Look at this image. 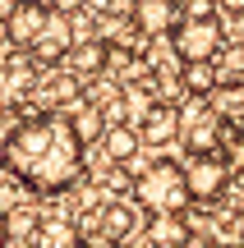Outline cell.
<instances>
[{"mask_svg":"<svg viewBox=\"0 0 244 248\" xmlns=\"http://www.w3.org/2000/svg\"><path fill=\"white\" fill-rule=\"evenodd\" d=\"M46 5H51L55 14H74V9H83L88 0H46Z\"/></svg>","mask_w":244,"mask_h":248,"instance_id":"5bb4252c","label":"cell"},{"mask_svg":"<svg viewBox=\"0 0 244 248\" xmlns=\"http://www.w3.org/2000/svg\"><path fill=\"white\" fill-rule=\"evenodd\" d=\"M46 18H51V5L46 0H14V9L5 14V37L18 51H28L37 42V32L46 28Z\"/></svg>","mask_w":244,"mask_h":248,"instance_id":"8992f818","label":"cell"},{"mask_svg":"<svg viewBox=\"0 0 244 248\" xmlns=\"http://www.w3.org/2000/svg\"><path fill=\"white\" fill-rule=\"evenodd\" d=\"M138 147H143V133H138L134 124L111 120L106 129H101V152H106L111 166H129V161L138 156Z\"/></svg>","mask_w":244,"mask_h":248,"instance_id":"ba28073f","label":"cell"},{"mask_svg":"<svg viewBox=\"0 0 244 248\" xmlns=\"http://www.w3.org/2000/svg\"><path fill=\"white\" fill-rule=\"evenodd\" d=\"M33 239H37V244H65V248H74V244H83V230L55 216V221H42V225H37Z\"/></svg>","mask_w":244,"mask_h":248,"instance_id":"4fadbf2b","label":"cell"},{"mask_svg":"<svg viewBox=\"0 0 244 248\" xmlns=\"http://www.w3.org/2000/svg\"><path fill=\"white\" fill-rule=\"evenodd\" d=\"M180 78H184V92L212 97V92H217V60H184L180 64Z\"/></svg>","mask_w":244,"mask_h":248,"instance_id":"8fae6325","label":"cell"},{"mask_svg":"<svg viewBox=\"0 0 244 248\" xmlns=\"http://www.w3.org/2000/svg\"><path fill=\"white\" fill-rule=\"evenodd\" d=\"M217 83L244 88V42H226L217 51Z\"/></svg>","mask_w":244,"mask_h":248,"instance_id":"7c38bea8","label":"cell"},{"mask_svg":"<svg viewBox=\"0 0 244 248\" xmlns=\"http://www.w3.org/2000/svg\"><path fill=\"white\" fill-rule=\"evenodd\" d=\"M235 184H240V193H244V166H240V170H235Z\"/></svg>","mask_w":244,"mask_h":248,"instance_id":"e0dca14e","label":"cell"},{"mask_svg":"<svg viewBox=\"0 0 244 248\" xmlns=\"http://www.w3.org/2000/svg\"><path fill=\"white\" fill-rule=\"evenodd\" d=\"M0 170L33 198H60L88 170V142L69 110H37L5 129Z\"/></svg>","mask_w":244,"mask_h":248,"instance_id":"6da1fadb","label":"cell"},{"mask_svg":"<svg viewBox=\"0 0 244 248\" xmlns=\"http://www.w3.org/2000/svg\"><path fill=\"white\" fill-rule=\"evenodd\" d=\"M65 69H69L74 78H97V74L106 69V42H101V37H83V42H74L69 55H65Z\"/></svg>","mask_w":244,"mask_h":248,"instance_id":"30bf717a","label":"cell"},{"mask_svg":"<svg viewBox=\"0 0 244 248\" xmlns=\"http://www.w3.org/2000/svg\"><path fill=\"white\" fill-rule=\"evenodd\" d=\"M180 0H134L129 5V23L143 37H166L175 23H180Z\"/></svg>","mask_w":244,"mask_h":248,"instance_id":"52a82bcc","label":"cell"},{"mask_svg":"<svg viewBox=\"0 0 244 248\" xmlns=\"http://www.w3.org/2000/svg\"><path fill=\"white\" fill-rule=\"evenodd\" d=\"M0 32H5V18H0Z\"/></svg>","mask_w":244,"mask_h":248,"instance_id":"ac0fdd59","label":"cell"},{"mask_svg":"<svg viewBox=\"0 0 244 248\" xmlns=\"http://www.w3.org/2000/svg\"><path fill=\"white\" fill-rule=\"evenodd\" d=\"M134 202L143 207L147 216H157V212H184V207L194 202V193H189V175H184V166L180 161H147L143 170H138V179H134Z\"/></svg>","mask_w":244,"mask_h":248,"instance_id":"7a4b0ae2","label":"cell"},{"mask_svg":"<svg viewBox=\"0 0 244 248\" xmlns=\"http://www.w3.org/2000/svg\"><path fill=\"white\" fill-rule=\"evenodd\" d=\"M171 42L180 60H217V51L226 46L221 14H180V23L171 28Z\"/></svg>","mask_w":244,"mask_h":248,"instance_id":"3957f363","label":"cell"},{"mask_svg":"<svg viewBox=\"0 0 244 248\" xmlns=\"http://www.w3.org/2000/svg\"><path fill=\"white\" fill-rule=\"evenodd\" d=\"M5 244H9V216L0 212V248H5Z\"/></svg>","mask_w":244,"mask_h":248,"instance_id":"2e32d148","label":"cell"},{"mask_svg":"<svg viewBox=\"0 0 244 248\" xmlns=\"http://www.w3.org/2000/svg\"><path fill=\"white\" fill-rule=\"evenodd\" d=\"M138 133H143V147H162V142L180 138V106H171V101H157V106L143 115Z\"/></svg>","mask_w":244,"mask_h":248,"instance_id":"9c48e42d","label":"cell"},{"mask_svg":"<svg viewBox=\"0 0 244 248\" xmlns=\"http://www.w3.org/2000/svg\"><path fill=\"white\" fill-rule=\"evenodd\" d=\"M184 175H189V193L194 202H217L221 193L230 188V161L221 156V152H194V161L184 166Z\"/></svg>","mask_w":244,"mask_h":248,"instance_id":"277c9868","label":"cell"},{"mask_svg":"<svg viewBox=\"0 0 244 248\" xmlns=\"http://www.w3.org/2000/svg\"><path fill=\"white\" fill-rule=\"evenodd\" d=\"M69 46H74V23H69V14H55V9H51V18H46V28L37 32V42L28 46V55H33L37 69H55V64H65Z\"/></svg>","mask_w":244,"mask_h":248,"instance_id":"5b68a950","label":"cell"},{"mask_svg":"<svg viewBox=\"0 0 244 248\" xmlns=\"http://www.w3.org/2000/svg\"><path fill=\"white\" fill-rule=\"evenodd\" d=\"M221 14H244V0H217Z\"/></svg>","mask_w":244,"mask_h":248,"instance_id":"9a60e30c","label":"cell"}]
</instances>
